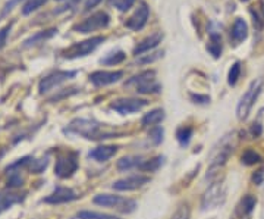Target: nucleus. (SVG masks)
<instances>
[{
  "instance_id": "43",
  "label": "nucleus",
  "mask_w": 264,
  "mask_h": 219,
  "mask_svg": "<svg viewBox=\"0 0 264 219\" xmlns=\"http://www.w3.org/2000/svg\"><path fill=\"white\" fill-rule=\"evenodd\" d=\"M263 181H264L263 169H259L257 172H254V174H253V183H254V184L260 186V184H263Z\"/></svg>"
},
{
  "instance_id": "40",
  "label": "nucleus",
  "mask_w": 264,
  "mask_h": 219,
  "mask_svg": "<svg viewBox=\"0 0 264 219\" xmlns=\"http://www.w3.org/2000/svg\"><path fill=\"white\" fill-rule=\"evenodd\" d=\"M191 100L194 103H198V105H207L210 103V97L205 96V94H195V93H191Z\"/></svg>"
},
{
  "instance_id": "1",
  "label": "nucleus",
  "mask_w": 264,
  "mask_h": 219,
  "mask_svg": "<svg viewBox=\"0 0 264 219\" xmlns=\"http://www.w3.org/2000/svg\"><path fill=\"white\" fill-rule=\"evenodd\" d=\"M63 132L69 135H80L83 138L92 140V141H101V140L116 138L122 135V132L116 129H110L104 126L103 124L97 122L95 119H86V118L72 119L69 125L63 129Z\"/></svg>"
},
{
  "instance_id": "6",
  "label": "nucleus",
  "mask_w": 264,
  "mask_h": 219,
  "mask_svg": "<svg viewBox=\"0 0 264 219\" xmlns=\"http://www.w3.org/2000/svg\"><path fill=\"white\" fill-rule=\"evenodd\" d=\"M104 41H106V37L97 35V37H91V38L84 40V41H80V43H74L72 46H69L68 49H65L62 52V56L66 58V59L84 58V56H88L89 53H92Z\"/></svg>"
},
{
  "instance_id": "36",
  "label": "nucleus",
  "mask_w": 264,
  "mask_h": 219,
  "mask_svg": "<svg viewBox=\"0 0 264 219\" xmlns=\"http://www.w3.org/2000/svg\"><path fill=\"white\" fill-rule=\"evenodd\" d=\"M134 3H135V0H109V4L117 7L120 12L129 10L134 6Z\"/></svg>"
},
{
  "instance_id": "26",
  "label": "nucleus",
  "mask_w": 264,
  "mask_h": 219,
  "mask_svg": "<svg viewBox=\"0 0 264 219\" xmlns=\"http://www.w3.org/2000/svg\"><path fill=\"white\" fill-rule=\"evenodd\" d=\"M250 134H251L253 138H259V137H262L264 134V108L259 112L256 121L251 124Z\"/></svg>"
},
{
  "instance_id": "10",
  "label": "nucleus",
  "mask_w": 264,
  "mask_h": 219,
  "mask_svg": "<svg viewBox=\"0 0 264 219\" xmlns=\"http://www.w3.org/2000/svg\"><path fill=\"white\" fill-rule=\"evenodd\" d=\"M226 199V191L222 183H213L204 193L201 199V208L205 209H213L222 205Z\"/></svg>"
},
{
  "instance_id": "45",
  "label": "nucleus",
  "mask_w": 264,
  "mask_h": 219,
  "mask_svg": "<svg viewBox=\"0 0 264 219\" xmlns=\"http://www.w3.org/2000/svg\"><path fill=\"white\" fill-rule=\"evenodd\" d=\"M19 1H22V0H10V1H7V3L4 4V9H3V12H1V16H4L7 12H10V10L13 9V6H15L16 3H19Z\"/></svg>"
},
{
  "instance_id": "32",
  "label": "nucleus",
  "mask_w": 264,
  "mask_h": 219,
  "mask_svg": "<svg viewBox=\"0 0 264 219\" xmlns=\"http://www.w3.org/2000/svg\"><path fill=\"white\" fill-rule=\"evenodd\" d=\"M241 160H242V163H244V165H247V166H251V165L260 163V162H262V156H260L257 152H254V150L248 149V150H245V152L242 153V157H241Z\"/></svg>"
},
{
  "instance_id": "31",
  "label": "nucleus",
  "mask_w": 264,
  "mask_h": 219,
  "mask_svg": "<svg viewBox=\"0 0 264 219\" xmlns=\"http://www.w3.org/2000/svg\"><path fill=\"white\" fill-rule=\"evenodd\" d=\"M192 128L191 126H180L177 131H176V138L179 141L180 146H188L189 141H191V137H192Z\"/></svg>"
},
{
  "instance_id": "33",
  "label": "nucleus",
  "mask_w": 264,
  "mask_h": 219,
  "mask_svg": "<svg viewBox=\"0 0 264 219\" xmlns=\"http://www.w3.org/2000/svg\"><path fill=\"white\" fill-rule=\"evenodd\" d=\"M126 55L123 52H116V53H110L107 55L106 58H103L100 62L103 65H117V63H122L125 61Z\"/></svg>"
},
{
  "instance_id": "12",
  "label": "nucleus",
  "mask_w": 264,
  "mask_h": 219,
  "mask_svg": "<svg viewBox=\"0 0 264 219\" xmlns=\"http://www.w3.org/2000/svg\"><path fill=\"white\" fill-rule=\"evenodd\" d=\"M80 196L72 190V188H68V187H62V186H58L52 194H49L43 202L44 203H49V205H62V203H69V202H74L77 200Z\"/></svg>"
},
{
  "instance_id": "28",
  "label": "nucleus",
  "mask_w": 264,
  "mask_h": 219,
  "mask_svg": "<svg viewBox=\"0 0 264 219\" xmlns=\"http://www.w3.org/2000/svg\"><path fill=\"white\" fill-rule=\"evenodd\" d=\"M47 165H49V159L47 157H43V159H34V157H31L27 171H29L31 174H41L47 168Z\"/></svg>"
},
{
  "instance_id": "11",
  "label": "nucleus",
  "mask_w": 264,
  "mask_h": 219,
  "mask_svg": "<svg viewBox=\"0 0 264 219\" xmlns=\"http://www.w3.org/2000/svg\"><path fill=\"white\" fill-rule=\"evenodd\" d=\"M147 105H148V102L144 99H117L110 103V108L120 115H129V113L140 112Z\"/></svg>"
},
{
  "instance_id": "25",
  "label": "nucleus",
  "mask_w": 264,
  "mask_h": 219,
  "mask_svg": "<svg viewBox=\"0 0 264 219\" xmlns=\"http://www.w3.org/2000/svg\"><path fill=\"white\" fill-rule=\"evenodd\" d=\"M143 162L144 160L140 156H126V157H122L120 160H117L116 166L119 171H129L132 168H140V165Z\"/></svg>"
},
{
  "instance_id": "42",
  "label": "nucleus",
  "mask_w": 264,
  "mask_h": 219,
  "mask_svg": "<svg viewBox=\"0 0 264 219\" xmlns=\"http://www.w3.org/2000/svg\"><path fill=\"white\" fill-rule=\"evenodd\" d=\"M78 90L75 89V87H72V89H65V92H62L59 96H53L49 102H58V100H60V99H63V97H68V96H71V94H75Z\"/></svg>"
},
{
  "instance_id": "39",
  "label": "nucleus",
  "mask_w": 264,
  "mask_h": 219,
  "mask_svg": "<svg viewBox=\"0 0 264 219\" xmlns=\"http://www.w3.org/2000/svg\"><path fill=\"white\" fill-rule=\"evenodd\" d=\"M10 30H12V22H10V24H7V25H4L3 28H0V50L4 47V44H6V41H7V37H9Z\"/></svg>"
},
{
  "instance_id": "38",
  "label": "nucleus",
  "mask_w": 264,
  "mask_h": 219,
  "mask_svg": "<svg viewBox=\"0 0 264 219\" xmlns=\"http://www.w3.org/2000/svg\"><path fill=\"white\" fill-rule=\"evenodd\" d=\"M163 135H165V131H163V128H160V126H156V128H153V129L148 132V137H150V140H151L154 144H160V143L163 141Z\"/></svg>"
},
{
  "instance_id": "27",
  "label": "nucleus",
  "mask_w": 264,
  "mask_h": 219,
  "mask_svg": "<svg viewBox=\"0 0 264 219\" xmlns=\"http://www.w3.org/2000/svg\"><path fill=\"white\" fill-rule=\"evenodd\" d=\"M163 162H165V157H163V156H156V157H153V159H150V160H144V162L140 165L138 169L146 171V172H156V171L163 165Z\"/></svg>"
},
{
  "instance_id": "22",
  "label": "nucleus",
  "mask_w": 264,
  "mask_h": 219,
  "mask_svg": "<svg viewBox=\"0 0 264 219\" xmlns=\"http://www.w3.org/2000/svg\"><path fill=\"white\" fill-rule=\"evenodd\" d=\"M250 13L253 16V22L257 31H262L264 28V0H259L256 4L250 7Z\"/></svg>"
},
{
  "instance_id": "30",
  "label": "nucleus",
  "mask_w": 264,
  "mask_h": 219,
  "mask_svg": "<svg viewBox=\"0 0 264 219\" xmlns=\"http://www.w3.org/2000/svg\"><path fill=\"white\" fill-rule=\"evenodd\" d=\"M241 72H242V63L238 61V62H235V63L231 66V69H229L228 84H229V86H236V83H238V80H239V77H241Z\"/></svg>"
},
{
  "instance_id": "20",
  "label": "nucleus",
  "mask_w": 264,
  "mask_h": 219,
  "mask_svg": "<svg viewBox=\"0 0 264 219\" xmlns=\"http://www.w3.org/2000/svg\"><path fill=\"white\" fill-rule=\"evenodd\" d=\"M117 152L116 146H98L94 150L88 153V157L97 160V162H107L110 157H113Z\"/></svg>"
},
{
  "instance_id": "16",
  "label": "nucleus",
  "mask_w": 264,
  "mask_h": 219,
  "mask_svg": "<svg viewBox=\"0 0 264 219\" xmlns=\"http://www.w3.org/2000/svg\"><path fill=\"white\" fill-rule=\"evenodd\" d=\"M162 40H163V32H156V34H153V35L144 38V40H143L141 43H138L137 47L134 49V55H135V56H140V55H143V53H147V52L156 49V47L162 43Z\"/></svg>"
},
{
  "instance_id": "23",
  "label": "nucleus",
  "mask_w": 264,
  "mask_h": 219,
  "mask_svg": "<svg viewBox=\"0 0 264 219\" xmlns=\"http://www.w3.org/2000/svg\"><path fill=\"white\" fill-rule=\"evenodd\" d=\"M207 50L213 55V58L219 59L222 56L223 44H222V37L216 31H210V43L207 44Z\"/></svg>"
},
{
  "instance_id": "2",
  "label": "nucleus",
  "mask_w": 264,
  "mask_h": 219,
  "mask_svg": "<svg viewBox=\"0 0 264 219\" xmlns=\"http://www.w3.org/2000/svg\"><path fill=\"white\" fill-rule=\"evenodd\" d=\"M238 144V138L235 132H231L228 135H225L211 150L210 155V166L207 171V178H213L228 162V159L231 157V155L234 153L235 147Z\"/></svg>"
},
{
  "instance_id": "46",
  "label": "nucleus",
  "mask_w": 264,
  "mask_h": 219,
  "mask_svg": "<svg viewBox=\"0 0 264 219\" xmlns=\"http://www.w3.org/2000/svg\"><path fill=\"white\" fill-rule=\"evenodd\" d=\"M56 1H63V0H56Z\"/></svg>"
},
{
  "instance_id": "41",
  "label": "nucleus",
  "mask_w": 264,
  "mask_h": 219,
  "mask_svg": "<svg viewBox=\"0 0 264 219\" xmlns=\"http://www.w3.org/2000/svg\"><path fill=\"white\" fill-rule=\"evenodd\" d=\"M172 219H189V208L186 205L180 206L175 212V215L172 217Z\"/></svg>"
},
{
  "instance_id": "8",
  "label": "nucleus",
  "mask_w": 264,
  "mask_h": 219,
  "mask_svg": "<svg viewBox=\"0 0 264 219\" xmlns=\"http://www.w3.org/2000/svg\"><path fill=\"white\" fill-rule=\"evenodd\" d=\"M78 169V153L77 152H68L58 157L55 165V174L59 178H69L72 177Z\"/></svg>"
},
{
  "instance_id": "24",
  "label": "nucleus",
  "mask_w": 264,
  "mask_h": 219,
  "mask_svg": "<svg viewBox=\"0 0 264 219\" xmlns=\"http://www.w3.org/2000/svg\"><path fill=\"white\" fill-rule=\"evenodd\" d=\"M165 119V110L163 109H154L150 110L148 113H146L141 119L143 126H153L160 124Z\"/></svg>"
},
{
  "instance_id": "35",
  "label": "nucleus",
  "mask_w": 264,
  "mask_h": 219,
  "mask_svg": "<svg viewBox=\"0 0 264 219\" xmlns=\"http://www.w3.org/2000/svg\"><path fill=\"white\" fill-rule=\"evenodd\" d=\"M7 174V187L9 188H18L24 184V178L21 177V172H6Z\"/></svg>"
},
{
  "instance_id": "44",
  "label": "nucleus",
  "mask_w": 264,
  "mask_h": 219,
  "mask_svg": "<svg viewBox=\"0 0 264 219\" xmlns=\"http://www.w3.org/2000/svg\"><path fill=\"white\" fill-rule=\"evenodd\" d=\"M103 0H87L84 4V12H89L91 9H94L95 6H98Z\"/></svg>"
},
{
  "instance_id": "21",
  "label": "nucleus",
  "mask_w": 264,
  "mask_h": 219,
  "mask_svg": "<svg viewBox=\"0 0 264 219\" xmlns=\"http://www.w3.org/2000/svg\"><path fill=\"white\" fill-rule=\"evenodd\" d=\"M25 194H19V193H9V191H3L0 193V215L3 212H6L7 209H10L13 205H18L21 202H24Z\"/></svg>"
},
{
  "instance_id": "34",
  "label": "nucleus",
  "mask_w": 264,
  "mask_h": 219,
  "mask_svg": "<svg viewBox=\"0 0 264 219\" xmlns=\"http://www.w3.org/2000/svg\"><path fill=\"white\" fill-rule=\"evenodd\" d=\"M46 3H47V0H27V3L22 6V15H29L34 10L44 6Z\"/></svg>"
},
{
  "instance_id": "9",
  "label": "nucleus",
  "mask_w": 264,
  "mask_h": 219,
  "mask_svg": "<svg viewBox=\"0 0 264 219\" xmlns=\"http://www.w3.org/2000/svg\"><path fill=\"white\" fill-rule=\"evenodd\" d=\"M77 71H55L46 77H43L38 83V92L40 94H44L50 90H53L55 87L60 86L62 83L68 81V80H72L77 77Z\"/></svg>"
},
{
  "instance_id": "7",
  "label": "nucleus",
  "mask_w": 264,
  "mask_h": 219,
  "mask_svg": "<svg viewBox=\"0 0 264 219\" xmlns=\"http://www.w3.org/2000/svg\"><path fill=\"white\" fill-rule=\"evenodd\" d=\"M109 24H110V16H109V13H106L104 10H100V12H95V13H92L91 16L86 18L84 21L75 24V25H74V31L81 32V34H89V32H92V31L106 28Z\"/></svg>"
},
{
  "instance_id": "3",
  "label": "nucleus",
  "mask_w": 264,
  "mask_h": 219,
  "mask_svg": "<svg viewBox=\"0 0 264 219\" xmlns=\"http://www.w3.org/2000/svg\"><path fill=\"white\" fill-rule=\"evenodd\" d=\"M263 78H256L254 81H251V84L248 86L247 92L242 94V97L238 103V108H236V116H238L239 121H245L248 118L254 103L257 102V99H259V96L263 90Z\"/></svg>"
},
{
  "instance_id": "18",
  "label": "nucleus",
  "mask_w": 264,
  "mask_h": 219,
  "mask_svg": "<svg viewBox=\"0 0 264 219\" xmlns=\"http://www.w3.org/2000/svg\"><path fill=\"white\" fill-rule=\"evenodd\" d=\"M58 34V28H47V30H43V31H38L35 32L34 35L28 37L27 40H24V47L25 49H29V47H34L40 43H44L50 38H53L55 35Z\"/></svg>"
},
{
  "instance_id": "17",
  "label": "nucleus",
  "mask_w": 264,
  "mask_h": 219,
  "mask_svg": "<svg viewBox=\"0 0 264 219\" xmlns=\"http://www.w3.org/2000/svg\"><path fill=\"white\" fill-rule=\"evenodd\" d=\"M231 38L235 44H239L248 38V24L242 18H236L232 30H231Z\"/></svg>"
},
{
  "instance_id": "37",
  "label": "nucleus",
  "mask_w": 264,
  "mask_h": 219,
  "mask_svg": "<svg viewBox=\"0 0 264 219\" xmlns=\"http://www.w3.org/2000/svg\"><path fill=\"white\" fill-rule=\"evenodd\" d=\"M140 56H143V58H138V59H137V63H138V65H146V63H151V62L157 61L159 58H162V56H163V52H154V53H151V55H140Z\"/></svg>"
},
{
  "instance_id": "19",
  "label": "nucleus",
  "mask_w": 264,
  "mask_h": 219,
  "mask_svg": "<svg viewBox=\"0 0 264 219\" xmlns=\"http://www.w3.org/2000/svg\"><path fill=\"white\" fill-rule=\"evenodd\" d=\"M256 205H257V199L254 196L248 194V196L242 197L241 202L238 203V206L235 209V215L239 217V219H247L253 214Z\"/></svg>"
},
{
  "instance_id": "14",
  "label": "nucleus",
  "mask_w": 264,
  "mask_h": 219,
  "mask_svg": "<svg viewBox=\"0 0 264 219\" xmlns=\"http://www.w3.org/2000/svg\"><path fill=\"white\" fill-rule=\"evenodd\" d=\"M148 18H150V7L146 3H141L137 7L135 13L125 22V25H126V28H129L132 31H140L146 27Z\"/></svg>"
},
{
  "instance_id": "4",
  "label": "nucleus",
  "mask_w": 264,
  "mask_h": 219,
  "mask_svg": "<svg viewBox=\"0 0 264 219\" xmlns=\"http://www.w3.org/2000/svg\"><path fill=\"white\" fill-rule=\"evenodd\" d=\"M125 86L135 87V92L140 94H156L160 93L162 86L156 80V71H144L132 78H129Z\"/></svg>"
},
{
  "instance_id": "47",
  "label": "nucleus",
  "mask_w": 264,
  "mask_h": 219,
  "mask_svg": "<svg viewBox=\"0 0 264 219\" xmlns=\"http://www.w3.org/2000/svg\"><path fill=\"white\" fill-rule=\"evenodd\" d=\"M241 1H248V0H241Z\"/></svg>"
},
{
  "instance_id": "15",
  "label": "nucleus",
  "mask_w": 264,
  "mask_h": 219,
  "mask_svg": "<svg viewBox=\"0 0 264 219\" xmlns=\"http://www.w3.org/2000/svg\"><path fill=\"white\" fill-rule=\"evenodd\" d=\"M123 78L122 71H95L89 75V81L97 87H104L117 83Z\"/></svg>"
},
{
  "instance_id": "29",
  "label": "nucleus",
  "mask_w": 264,
  "mask_h": 219,
  "mask_svg": "<svg viewBox=\"0 0 264 219\" xmlns=\"http://www.w3.org/2000/svg\"><path fill=\"white\" fill-rule=\"evenodd\" d=\"M77 219H120L115 215H109V214H100V212H94V211H81L77 214Z\"/></svg>"
},
{
  "instance_id": "13",
  "label": "nucleus",
  "mask_w": 264,
  "mask_h": 219,
  "mask_svg": "<svg viewBox=\"0 0 264 219\" xmlns=\"http://www.w3.org/2000/svg\"><path fill=\"white\" fill-rule=\"evenodd\" d=\"M147 183H150V177L146 175H131L128 178H122L113 183L112 188L117 190V191H132L137 190L143 186H146Z\"/></svg>"
},
{
  "instance_id": "5",
  "label": "nucleus",
  "mask_w": 264,
  "mask_h": 219,
  "mask_svg": "<svg viewBox=\"0 0 264 219\" xmlns=\"http://www.w3.org/2000/svg\"><path fill=\"white\" fill-rule=\"evenodd\" d=\"M94 203L103 208H110L122 214H132L137 209V202L132 199L113 196V194H98L94 197Z\"/></svg>"
}]
</instances>
